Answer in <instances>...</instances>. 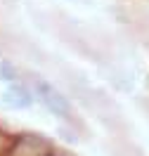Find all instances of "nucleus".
Instances as JSON below:
<instances>
[{"instance_id":"f03ea898","label":"nucleus","mask_w":149,"mask_h":156,"mask_svg":"<svg viewBox=\"0 0 149 156\" xmlns=\"http://www.w3.org/2000/svg\"><path fill=\"white\" fill-rule=\"evenodd\" d=\"M36 102V95H33V88L29 83H7V88L0 92V104L10 111H24V109H31Z\"/></svg>"},{"instance_id":"f257e3e1","label":"nucleus","mask_w":149,"mask_h":156,"mask_svg":"<svg viewBox=\"0 0 149 156\" xmlns=\"http://www.w3.org/2000/svg\"><path fill=\"white\" fill-rule=\"evenodd\" d=\"M31 88H33L36 99L48 109L52 116L62 118V121H71V118H73V107H71L69 97H66L57 85H52L45 78H33V80H31Z\"/></svg>"},{"instance_id":"39448f33","label":"nucleus","mask_w":149,"mask_h":156,"mask_svg":"<svg viewBox=\"0 0 149 156\" xmlns=\"http://www.w3.org/2000/svg\"><path fill=\"white\" fill-rule=\"evenodd\" d=\"M45 156H62V154H57V151H52V149H50V151H48Z\"/></svg>"},{"instance_id":"7ed1b4c3","label":"nucleus","mask_w":149,"mask_h":156,"mask_svg":"<svg viewBox=\"0 0 149 156\" xmlns=\"http://www.w3.org/2000/svg\"><path fill=\"white\" fill-rule=\"evenodd\" d=\"M52 149L50 142L40 135H33V133H24V135L10 140V147L5 156H45Z\"/></svg>"},{"instance_id":"20e7f679","label":"nucleus","mask_w":149,"mask_h":156,"mask_svg":"<svg viewBox=\"0 0 149 156\" xmlns=\"http://www.w3.org/2000/svg\"><path fill=\"white\" fill-rule=\"evenodd\" d=\"M0 80H5V83H17L21 80V73L17 64L10 62V59H0Z\"/></svg>"}]
</instances>
